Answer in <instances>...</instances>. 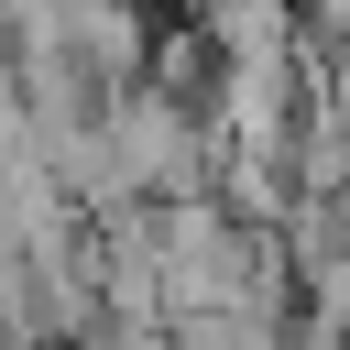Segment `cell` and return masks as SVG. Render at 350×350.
Segmentation results:
<instances>
[{
	"label": "cell",
	"mask_w": 350,
	"mask_h": 350,
	"mask_svg": "<svg viewBox=\"0 0 350 350\" xmlns=\"http://www.w3.org/2000/svg\"><path fill=\"white\" fill-rule=\"evenodd\" d=\"M98 120H109V142H120V175H131V197H208V164H219V142H208L197 98H175V88L131 77V88H109V98H98Z\"/></svg>",
	"instance_id": "6da1fadb"
},
{
	"label": "cell",
	"mask_w": 350,
	"mask_h": 350,
	"mask_svg": "<svg viewBox=\"0 0 350 350\" xmlns=\"http://www.w3.org/2000/svg\"><path fill=\"white\" fill-rule=\"evenodd\" d=\"M55 44H66L98 88L153 77V22H142V0H55Z\"/></svg>",
	"instance_id": "7a4b0ae2"
}]
</instances>
